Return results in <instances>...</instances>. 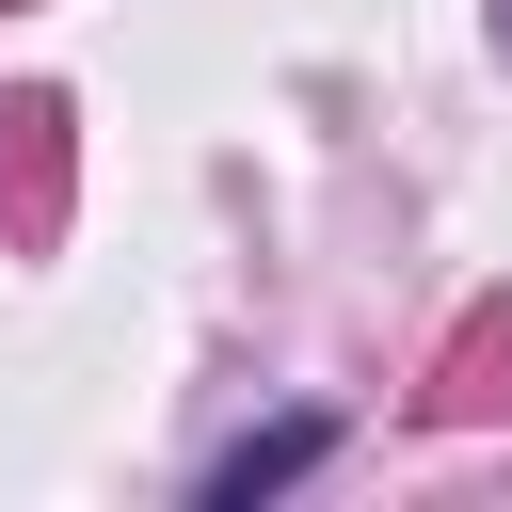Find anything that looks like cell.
Segmentation results:
<instances>
[{"label":"cell","mask_w":512,"mask_h":512,"mask_svg":"<svg viewBox=\"0 0 512 512\" xmlns=\"http://www.w3.org/2000/svg\"><path fill=\"white\" fill-rule=\"evenodd\" d=\"M0 224H16V240L64 224V96H16V112H0Z\"/></svg>","instance_id":"1"},{"label":"cell","mask_w":512,"mask_h":512,"mask_svg":"<svg viewBox=\"0 0 512 512\" xmlns=\"http://www.w3.org/2000/svg\"><path fill=\"white\" fill-rule=\"evenodd\" d=\"M320 448H336V432H320V416H288V432H256V448H224V464H208V496H224V512H256V496H272V480H304Z\"/></svg>","instance_id":"2"},{"label":"cell","mask_w":512,"mask_h":512,"mask_svg":"<svg viewBox=\"0 0 512 512\" xmlns=\"http://www.w3.org/2000/svg\"><path fill=\"white\" fill-rule=\"evenodd\" d=\"M496 384H512V304H480V320L448 336V368H432V416H480Z\"/></svg>","instance_id":"3"}]
</instances>
